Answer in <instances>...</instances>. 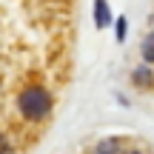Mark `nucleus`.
Returning a JSON list of instances; mask_svg holds the SVG:
<instances>
[{"label":"nucleus","instance_id":"obj_1","mask_svg":"<svg viewBox=\"0 0 154 154\" xmlns=\"http://www.w3.org/2000/svg\"><path fill=\"white\" fill-rule=\"evenodd\" d=\"M17 109L26 120L32 123H40L49 117L51 111V94L46 91L43 86H26L20 94H17Z\"/></svg>","mask_w":154,"mask_h":154},{"label":"nucleus","instance_id":"obj_2","mask_svg":"<svg viewBox=\"0 0 154 154\" xmlns=\"http://www.w3.org/2000/svg\"><path fill=\"white\" fill-rule=\"evenodd\" d=\"M94 17H97V29H106L111 20L109 14V6H106V0H94Z\"/></svg>","mask_w":154,"mask_h":154},{"label":"nucleus","instance_id":"obj_3","mask_svg":"<svg viewBox=\"0 0 154 154\" xmlns=\"http://www.w3.org/2000/svg\"><path fill=\"white\" fill-rule=\"evenodd\" d=\"M97 154H120V143L117 140H106L97 146Z\"/></svg>","mask_w":154,"mask_h":154},{"label":"nucleus","instance_id":"obj_4","mask_svg":"<svg viewBox=\"0 0 154 154\" xmlns=\"http://www.w3.org/2000/svg\"><path fill=\"white\" fill-rule=\"evenodd\" d=\"M143 57H146V60H154V32L149 34V40H146V43H143Z\"/></svg>","mask_w":154,"mask_h":154},{"label":"nucleus","instance_id":"obj_5","mask_svg":"<svg viewBox=\"0 0 154 154\" xmlns=\"http://www.w3.org/2000/svg\"><path fill=\"white\" fill-rule=\"evenodd\" d=\"M134 83H137V86H151V74H149V69H140V72H134Z\"/></svg>","mask_w":154,"mask_h":154},{"label":"nucleus","instance_id":"obj_6","mask_svg":"<svg viewBox=\"0 0 154 154\" xmlns=\"http://www.w3.org/2000/svg\"><path fill=\"white\" fill-rule=\"evenodd\" d=\"M117 40H126V17H117Z\"/></svg>","mask_w":154,"mask_h":154}]
</instances>
